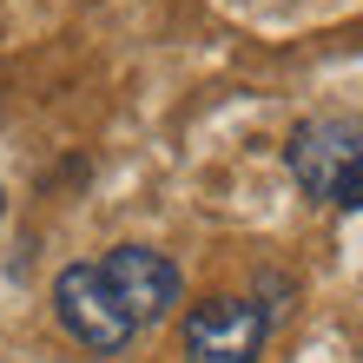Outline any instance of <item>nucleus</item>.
<instances>
[{"instance_id":"39448f33","label":"nucleus","mask_w":363,"mask_h":363,"mask_svg":"<svg viewBox=\"0 0 363 363\" xmlns=\"http://www.w3.org/2000/svg\"><path fill=\"white\" fill-rule=\"evenodd\" d=\"M330 205H337V211H363V165H357L344 185H337V199H330Z\"/></svg>"},{"instance_id":"f03ea898","label":"nucleus","mask_w":363,"mask_h":363,"mask_svg":"<svg viewBox=\"0 0 363 363\" xmlns=\"http://www.w3.org/2000/svg\"><path fill=\"white\" fill-rule=\"evenodd\" d=\"M284 165L291 179L311 191V199H337V185H344L357 165H363V119L350 113H324V119H304L284 145Z\"/></svg>"},{"instance_id":"7ed1b4c3","label":"nucleus","mask_w":363,"mask_h":363,"mask_svg":"<svg viewBox=\"0 0 363 363\" xmlns=\"http://www.w3.org/2000/svg\"><path fill=\"white\" fill-rule=\"evenodd\" d=\"M271 311L251 297H205L185 311V363H258Z\"/></svg>"},{"instance_id":"423d86ee","label":"nucleus","mask_w":363,"mask_h":363,"mask_svg":"<svg viewBox=\"0 0 363 363\" xmlns=\"http://www.w3.org/2000/svg\"><path fill=\"white\" fill-rule=\"evenodd\" d=\"M0 211H7V199H0Z\"/></svg>"},{"instance_id":"20e7f679","label":"nucleus","mask_w":363,"mask_h":363,"mask_svg":"<svg viewBox=\"0 0 363 363\" xmlns=\"http://www.w3.org/2000/svg\"><path fill=\"white\" fill-rule=\"evenodd\" d=\"M99 271H106L113 297L125 304V317H133L139 330L159 324V317L179 304V264L165 258V251H152V245H113L99 258Z\"/></svg>"},{"instance_id":"f257e3e1","label":"nucleus","mask_w":363,"mask_h":363,"mask_svg":"<svg viewBox=\"0 0 363 363\" xmlns=\"http://www.w3.org/2000/svg\"><path fill=\"white\" fill-rule=\"evenodd\" d=\"M53 317L67 324L86 350H125L139 337V324L125 317V304L113 297V284H106V271H99V258L93 264H67L53 277Z\"/></svg>"}]
</instances>
